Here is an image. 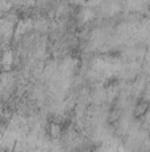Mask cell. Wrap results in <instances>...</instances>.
Returning a JSON list of instances; mask_svg holds the SVG:
<instances>
[{
	"label": "cell",
	"instance_id": "6da1fadb",
	"mask_svg": "<svg viewBox=\"0 0 150 152\" xmlns=\"http://www.w3.org/2000/svg\"><path fill=\"white\" fill-rule=\"evenodd\" d=\"M119 84V79L117 77H109L107 79V81L104 83V87L105 88H111V87H115V85Z\"/></svg>",
	"mask_w": 150,
	"mask_h": 152
}]
</instances>
